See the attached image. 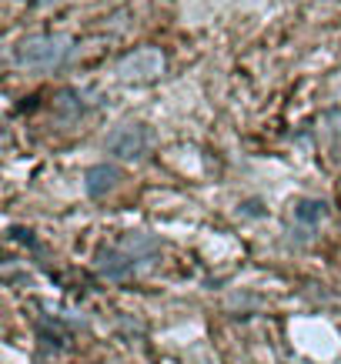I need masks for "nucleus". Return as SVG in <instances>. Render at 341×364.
<instances>
[{"label":"nucleus","mask_w":341,"mask_h":364,"mask_svg":"<svg viewBox=\"0 0 341 364\" xmlns=\"http://www.w3.org/2000/svg\"><path fill=\"white\" fill-rule=\"evenodd\" d=\"M37 4H41V7H47V4H57V0H37Z\"/></svg>","instance_id":"423d86ee"},{"label":"nucleus","mask_w":341,"mask_h":364,"mask_svg":"<svg viewBox=\"0 0 341 364\" xmlns=\"http://www.w3.org/2000/svg\"><path fill=\"white\" fill-rule=\"evenodd\" d=\"M117 171L114 167H107V164H100V167H90L88 171V194L90 198H104L114 184H117Z\"/></svg>","instance_id":"20e7f679"},{"label":"nucleus","mask_w":341,"mask_h":364,"mask_svg":"<svg viewBox=\"0 0 341 364\" xmlns=\"http://www.w3.org/2000/svg\"><path fill=\"white\" fill-rule=\"evenodd\" d=\"M328 214V204L325 200H315V198H305L295 204V218L301 224H321V218Z\"/></svg>","instance_id":"39448f33"},{"label":"nucleus","mask_w":341,"mask_h":364,"mask_svg":"<svg viewBox=\"0 0 341 364\" xmlns=\"http://www.w3.org/2000/svg\"><path fill=\"white\" fill-rule=\"evenodd\" d=\"M147 141H151V134L147 127L141 124H124V127H114L107 134V151L117 161H137V157L147 151Z\"/></svg>","instance_id":"f03ea898"},{"label":"nucleus","mask_w":341,"mask_h":364,"mask_svg":"<svg viewBox=\"0 0 341 364\" xmlns=\"http://www.w3.org/2000/svg\"><path fill=\"white\" fill-rule=\"evenodd\" d=\"M70 50H74V44H70L67 37L33 33V37H27V41L17 47V60H21L23 67H54V64H61Z\"/></svg>","instance_id":"f257e3e1"},{"label":"nucleus","mask_w":341,"mask_h":364,"mask_svg":"<svg viewBox=\"0 0 341 364\" xmlns=\"http://www.w3.org/2000/svg\"><path fill=\"white\" fill-rule=\"evenodd\" d=\"M161 67H164L161 50L144 47V50H134L131 57H124L121 67H117V74H121L124 80H147V77H157V74H161Z\"/></svg>","instance_id":"7ed1b4c3"}]
</instances>
